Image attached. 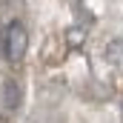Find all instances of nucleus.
<instances>
[{"mask_svg": "<svg viewBox=\"0 0 123 123\" xmlns=\"http://www.w3.org/2000/svg\"><path fill=\"white\" fill-rule=\"evenodd\" d=\"M26 46H29V34H26V26L12 20L6 26V34H3V49H6V57L12 63H20L23 55H26Z\"/></svg>", "mask_w": 123, "mask_h": 123, "instance_id": "obj_1", "label": "nucleus"}, {"mask_svg": "<svg viewBox=\"0 0 123 123\" xmlns=\"http://www.w3.org/2000/svg\"><path fill=\"white\" fill-rule=\"evenodd\" d=\"M6 94H9V97H6L9 109H14V106H17V100H20V92H17V83H14V80H9V83H6Z\"/></svg>", "mask_w": 123, "mask_h": 123, "instance_id": "obj_2", "label": "nucleus"}]
</instances>
